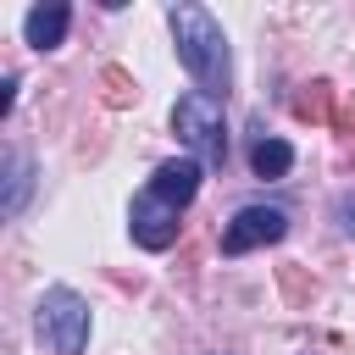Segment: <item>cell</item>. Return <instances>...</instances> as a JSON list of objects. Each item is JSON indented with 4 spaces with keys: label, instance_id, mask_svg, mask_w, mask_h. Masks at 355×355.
Returning a JSON list of instances; mask_svg holds the SVG:
<instances>
[{
    "label": "cell",
    "instance_id": "cell-12",
    "mask_svg": "<svg viewBox=\"0 0 355 355\" xmlns=\"http://www.w3.org/2000/svg\"><path fill=\"white\" fill-rule=\"evenodd\" d=\"M333 216H338V227L355 239V194H338V205H333Z\"/></svg>",
    "mask_w": 355,
    "mask_h": 355
},
{
    "label": "cell",
    "instance_id": "cell-5",
    "mask_svg": "<svg viewBox=\"0 0 355 355\" xmlns=\"http://www.w3.org/2000/svg\"><path fill=\"white\" fill-rule=\"evenodd\" d=\"M128 233L139 250H172L178 244V205H166L161 194L139 189L133 205H128Z\"/></svg>",
    "mask_w": 355,
    "mask_h": 355
},
{
    "label": "cell",
    "instance_id": "cell-3",
    "mask_svg": "<svg viewBox=\"0 0 355 355\" xmlns=\"http://www.w3.org/2000/svg\"><path fill=\"white\" fill-rule=\"evenodd\" d=\"M33 327L55 355H83V344H89V300L78 288H44L39 311H33Z\"/></svg>",
    "mask_w": 355,
    "mask_h": 355
},
{
    "label": "cell",
    "instance_id": "cell-11",
    "mask_svg": "<svg viewBox=\"0 0 355 355\" xmlns=\"http://www.w3.org/2000/svg\"><path fill=\"white\" fill-rule=\"evenodd\" d=\"M100 94H105V105H116V111H122V105H133V100H139V83H133L122 67H105V72H100Z\"/></svg>",
    "mask_w": 355,
    "mask_h": 355
},
{
    "label": "cell",
    "instance_id": "cell-10",
    "mask_svg": "<svg viewBox=\"0 0 355 355\" xmlns=\"http://www.w3.org/2000/svg\"><path fill=\"white\" fill-rule=\"evenodd\" d=\"M294 111L305 116V122H333L338 111H333V83H305L300 94H294Z\"/></svg>",
    "mask_w": 355,
    "mask_h": 355
},
{
    "label": "cell",
    "instance_id": "cell-13",
    "mask_svg": "<svg viewBox=\"0 0 355 355\" xmlns=\"http://www.w3.org/2000/svg\"><path fill=\"white\" fill-rule=\"evenodd\" d=\"M283 288H288V300H305V288H311V283H305V272H300V266H283Z\"/></svg>",
    "mask_w": 355,
    "mask_h": 355
},
{
    "label": "cell",
    "instance_id": "cell-4",
    "mask_svg": "<svg viewBox=\"0 0 355 355\" xmlns=\"http://www.w3.org/2000/svg\"><path fill=\"white\" fill-rule=\"evenodd\" d=\"M288 233V211L283 205H239L233 222L222 227V255H250L261 244H277Z\"/></svg>",
    "mask_w": 355,
    "mask_h": 355
},
{
    "label": "cell",
    "instance_id": "cell-14",
    "mask_svg": "<svg viewBox=\"0 0 355 355\" xmlns=\"http://www.w3.org/2000/svg\"><path fill=\"white\" fill-rule=\"evenodd\" d=\"M11 100H17V78H6V83H0V116L11 111Z\"/></svg>",
    "mask_w": 355,
    "mask_h": 355
},
{
    "label": "cell",
    "instance_id": "cell-1",
    "mask_svg": "<svg viewBox=\"0 0 355 355\" xmlns=\"http://www.w3.org/2000/svg\"><path fill=\"white\" fill-rule=\"evenodd\" d=\"M166 22H172V39H178V61L194 72V83H200L205 94L227 89L233 61H227V33H222V22H216L205 6H189V0L166 6Z\"/></svg>",
    "mask_w": 355,
    "mask_h": 355
},
{
    "label": "cell",
    "instance_id": "cell-2",
    "mask_svg": "<svg viewBox=\"0 0 355 355\" xmlns=\"http://www.w3.org/2000/svg\"><path fill=\"white\" fill-rule=\"evenodd\" d=\"M172 128H178V139L189 144V155H194L200 166H222V161H227V116H222V94L189 89V94L172 105Z\"/></svg>",
    "mask_w": 355,
    "mask_h": 355
},
{
    "label": "cell",
    "instance_id": "cell-7",
    "mask_svg": "<svg viewBox=\"0 0 355 355\" xmlns=\"http://www.w3.org/2000/svg\"><path fill=\"white\" fill-rule=\"evenodd\" d=\"M67 28H72V6H61V0L33 6V11L22 17V39H28L33 50H55V44L67 39Z\"/></svg>",
    "mask_w": 355,
    "mask_h": 355
},
{
    "label": "cell",
    "instance_id": "cell-8",
    "mask_svg": "<svg viewBox=\"0 0 355 355\" xmlns=\"http://www.w3.org/2000/svg\"><path fill=\"white\" fill-rule=\"evenodd\" d=\"M250 166H255V178H288V166H294V144L261 133V139L250 144Z\"/></svg>",
    "mask_w": 355,
    "mask_h": 355
},
{
    "label": "cell",
    "instance_id": "cell-6",
    "mask_svg": "<svg viewBox=\"0 0 355 355\" xmlns=\"http://www.w3.org/2000/svg\"><path fill=\"white\" fill-rule=\"evenodd\" d=\"M200 178H205V166H200L194 155H178V161H161V166H155V178H150L144 189H150V194H161L166 205H178V211H183V205L200 194Z\"/></svg>",
    "mask_w": 355,
    "mask_h": 355
},
{
    "label": "cell",
    "instance_id": "cell-9",
    "mask_svg": "<svg viewBox=\"0 0 355 355\" xmlns=\"http://www.w3.org/2000/svg\"><path fill=\"white\" fill-rule=\"evenodd\" d=\"M28 189H33L28 155H22V150H6V200H0V211H6V216H17V211L28 205Z\"/></svg>",
    "mask_w": 355,
    "mask_h": 355
}]
</instances>
